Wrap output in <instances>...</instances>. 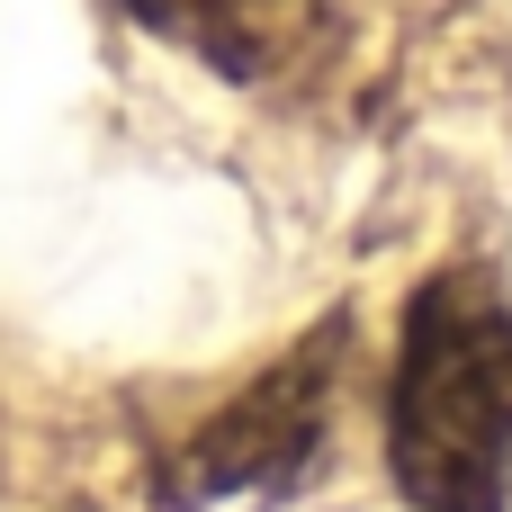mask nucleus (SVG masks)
I'll list each match as a JSON object with an SVG mask.
<instances>
[{"mask_svg": "<svg viewBox=\"0 0 512 512\" xmlns=\"http://www.w3.org/2000/svg\"><path fill=\"white\" fill-rule=\"evenodd\" d=\"M387 459L423 512H504L512 486V297L495 270H441L405 315Z\"/></svg>", "mask_w": 512, "mask_h": 512, "instance_id": "1", "label": "nucleus"}, {"mask_svg": "<svg viewBox=\"0 0 512 512\" xmlns=\"http://www.w3.org/2000/svg\"><path fill=\"white\" fill-rule=\"evenodd\" d=\"M333 333H315L297 360H279L243 405H225V423H207V441L180 459V504L198 495H234V486H261V477H288L306 459V441L324 432V387H333Z\"/></svg>", "mask_w": 512, "mask_h": 512, "instance_id": "2", "label": "nucleus"}, {"mask_svg": "<svg viewBox=\"0 0 512 512\" xmlns=\"http://www.w3.org/2000/svg\"><path fill=\"white\" fill-rule=\"evenodd\" d=\"M126 9L153 36L189 45L198 63H216V72H270L324 18V0H126Z\"/></svg>", "mask_w": 512, "mask_h": 512, "instance_id": "3", "label": "nucleus"}]
</instances>
